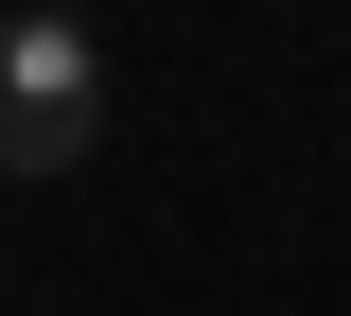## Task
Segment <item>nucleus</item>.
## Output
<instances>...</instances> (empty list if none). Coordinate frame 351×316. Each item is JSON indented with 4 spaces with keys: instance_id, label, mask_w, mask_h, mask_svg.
Wrapping results in <instances>:
<instances>
[{
    "instance_id": "nucleus-1",
    "label": "nucleus",
    "mask_w": 351,
    "mask_h": 316,
    "mask_svg": "<svg viewBox=\"0 0 351 316\" xmlns=\"http://www.w3.org/2000/svg\"><path fill=\"white\" fill-rule=\"evenodd\" d=\"M88 141H106V18L18 0L0 18V176H71Z\"/></svg>"
}]
</instances>
